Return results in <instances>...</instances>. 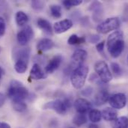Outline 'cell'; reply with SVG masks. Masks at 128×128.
<instances>
[{"label": "cell", "mask_w": 128, "mask_h": 128, "mask_svg": "<svg viewBox=\"0 0 128 128\" xmlns=\"http://www.w3.org/2000/svg\"><path fill=\"white\" fill-rule=\"evenodd\" d=\"M110 67H111L112 73L114 74V75L116 77H119L122 75L123 70H122V68H121V66L119 65V64H118L117 62H112V63H111Z\"/></svg>", "instance_id": "28"}, {"label": "cell", "mask_w": 128, "mask_h": 128, "mask_svg": "<svg viewBox=\"0 0 128 128\" xmlns=\"http://www.w3.org/2000/svg\"><path fill=\"white\" fill-rule=\"evenodd\" d=\"M74 106L77 113H82V114H86L87 112L90 111L92 107V105L90 103V101H88L86 98L76 99L74 103Z\"/></svg>", "instance_id": "10"}, {"label": "cell", "mask_w": 128, "mask_h": 128, "mask_svg": "<svg viewBox=\"0 0 128 128\" xmlns=\"http://www.w3.org/2000/svg\"><path fill=\"white\" fill-rule=\"evenodd\" d=\"M1 51H2V47L0 46V53H1Z\"/></svg>", "instance_id": "40"}, {"label": "cell", "mask_w": 128, "mask_h": 128, "mask_svg": "<svg viewBox=\"0 0 128 128\" xmlns=\"http://www.w3.org/2000/svg\"><path fill=\"white\" fill-rule=\"evenodd\" d=\"M2 74H3V70H2V68L0 67V80H1L2 77Z\"/></svg>", "instance_id": "39"}, {"label": "cell", "mask_w": 128, "mask_h": 128, "mask_svg": "<svg viewBox=\"0 0 128 128\" xmlns=\"http://www.w3.org/2000/svg\"><path fill=\"white\" fill-rule=\"evenodd\" d=\"M51 14L55 18H60L62 16V7L58 4H52L50 7Z\"/></svg>", "instance_id": "26"}, {"label": "cell", "mask_w": 128, "mask_h": 128, "mask_svg": "<svg viewBox=\"0 0 128 128\" xmlns=\"http://www.w3.org/2000/svg\"><path fill=\"white\" fill-rule=\"evenodd\" d=\"M30 77L32 80H39L46 78L47 75L38 64H34L30 70Z\"/></svg>", "instance_id": "15"}, {"label": "cell", "mask_w": 128, "mask_h": 128, "mask_svg": "<svg viewBox=\"0 0 128 128\" xmlns=\"http://www.w3.org/2000/svg\"><path fill=\"white\" fill-rule=\"evenodd\" d=\"M34 37V31L33 28L28 26H25L20 32H18L16 34L17 42L21 46H26Z\"/></svg>", "instance_id": "6"}, {"label": "cell", "mask_w": 128, "mask_h": 128, "mask_svg": "<svg viewBox=\"0 0 128 128\" xmlns=\"http://www.w3.org/2000/svg\"><path fill=\"white\" fill-rule=\"evenodd\" d=\"M85 37H79L77 34H72L68 40V44L70 45H79L86 42Z\"/></svg>", "instance_id": "24"}, {"label": "cell", "mask_w": 128, "mask_h": 128, "mask_svg": "<svg viewBox=\"0 0 128 128\" xmlns=\"http://www.w3.org/2000/svg\"><path fill=\"white\" fill-rule=\"evenodd\" d=\"M100 40V36L98 34H92L88 37V42L91 44H97Z\"/></svg>", "instance_id": "33"}, {"label": "cell", "mask_w": 128, "mask_h": 128, "mask_svg": "<svg viewBox=\"0 0 128 128\" xmlns=\"http://www.w3.org/2000/svg\"><path fill=\"white\" fill-rule=\"evenodd\" d=\"M87 122V118L85 114L77 113L73 118V123L77 127H81Z\"/></svg>", "instance_id": "23"}, {"label": "cell", "mask_w": 128, "mask_h": 128, "mask_svg": "<svg viewBox=\"0 0 128 128\" xmlns=\"http://www.w3.org/2000/svg\"><path fill=\"white\" fill-rule=\"evenodd\" d=\"M88 118L93 124L100 122L102 119L101 112L98 110H91L88 113Z\"/></svg>", "instance_id": "22"}, {"label": "cell", "mask_w": 128, "mask_h": 128, "mask_svg": "<svg viewBox=\"0 0 128 128\" xmlns=\"http://www.w3.org/2000/svg\"><path fill=\"white\" fill-rule=\"evenodd\" d=\"M82 3V0H64L63 2L64 6L68 9H70V8L74 7V6L80 5Z\"/></svg>", "instance_id": "29"}, {"label": "cell", "mask_w": 128, "mask_h": 128, "mask_svg": "<svg viewBox=\"0 0 128 128\" xmlns=\"http://www.w3.org/2000/svg\"><path fill=\"white\" fill-rule=\"evenodd\" d=\"M88 70V67L83 64L73 70L70 74V82L76 89H80L85 86Z\"/></svg>", "instance_id": "3"}, {"label": "cell", "mask_w": 128, "mask_h": 128, "mask_svg": "<svg viewBox=\"0 0 128 128\" xmlns=\"http://www.w3.org/2000/svg\"><path fill=\"white\" fill-rule=\"evenodd\" d=\"M15 20L19 26H26L27 22H28V16L25 12L20 10L16 12L15 15Z\"/></svg>", "instance_id": "20"}, {"label": "cell", "mask_w": 128, "mask_h": 128, "mask_svg": "<svg viewBox=\"0 0 128 128\" xmlns=\"http://www.w3.org/2000/svg\"><path fill=\"white\" fill-rule=\"evenodd\" d=\"M74 128V127H70V128Z\"/></svg>", "instance_id": "41"}, {"label": "cell", "mask_w": 128, "mask_h": 128, "mask_svg": "<svg viewBox=\"0 0 128 128\" xmlns=\"http://www.w3.org/2000/svg\"><path fill=\"white\" fill-rule=\"evenodd\" d=\"M6 31V23L4 20L0 16V38H2Z\"/></svg>", "instance_id": "31"}, {"label": "cell", "mask_w": 128, "mask_h": 128, "mask_svg": "<svg viewBox=\"0 0 128 128\" xmlns=\"http://www.w3.org/2000/svg\"><path fill=\"white\" fill-rule=\"evenodd\" d=\"M88 56V52L86 50H82V49H78L74 51V52L72 55L71 57V64L69 66V68L73 71V68L74 66L78 67L79 65L82 64V63L86 60Z\"/></svg>", "instance_id": "9"}, {"label": "cell", "mask_w": 128, "mask_h": 128, "mask_svg": "<svg viewBox=\"0 0 128 128\" xmlns=\"http://www.w3.org/2000/svg\"><path fill=\"white\" fill-rule=\"evenodd\" d=\"M27 68H28L27 62L24 61H21V60L16 61L15 64H14V70L18 74H24L26 71Z\"/></svg>", "instance_id": "25"}, {"label": "cell", "mask_w": 128, "mask_h": 128, "mask_svg": "<svg viewBox=\"0 0 128 128\" xmlns=\"http://www.w3.org/2000/svg\"><path fill=\"white\" fill-rule=\"evenodd\" d=\"M50 127L52 128H56L58 127V122L57 120H54V121H51L50 124Z\"/></svg>", "instance_id": "37"}, {"label": "cell", "mask_w": 128, "mask_h": 128, "mask_svg": "<svg viewBox=\"0 0 128 128\" xmlns=\"http://www.w3.org/2000/svg\"><path fill=\"white\" fill-rule=\"evenodd\" d=\"M89 10H92V19L94 22H100L104 16V8L103 4L100 2H94L91 4Z\"/></svg>", "instance_id": "11"}, {"label": "cell", "mask_w": 128, "mask_h": 128, "mask_svg": "<svg viewBox=\"0 0 128 128\" xmlns=\"http://www.w3.org/2000/svg\"><path fill=\"white\" fill-rule=\"evenodd\" d=\"M8 96L11 99L12 102L24 101V100L28 97V91L23 86L21 82L13 80L10 82Z\"/></svg>", "instance_id": "2"}, {"label": "cell", "mask_w": 128, "mask_h": 128, "mask_svg": "<svg viewBox=\"0 0 128 128\" xmlns=\"http://www.w3.org/2000/svg\"><path fill=\"white\" fill-rule=\"evenodd\" d=\"M101 116L106 122H113L118 118V112L112 107H106L101 112Z\"/></svg>", "instance_id": "17"}, {"label": "cell", "mask_w": 128, "mask_h": 128, "mask_svg": "<svg viewBox=\"0 0 128 128\" xmlns=\"http://www.w3.org/2000/svg\"><path fill=\"white\" fill-rule=\"evenodd\" d=\"M104 46H105V41H101L96 45V49L98 52L101 53L104 50Z\"/></svg>", "instance_id": "34"}, {"label": "cell", "mask_w": 128, "mask_h": 128, "mask_svg": "<svg viewBox=\"0 0 128 128\" xmlns=\"http://www.w3.org/2000/svg\"><path fill=\"white\" fill-rule=\"evenodd\" d=\"M110 98V94L106 90H101L98 92L94 97V102L96 105L101 106L106 104Z\"/></svg>", "instance_id": "19"}, {"label": "cell", "mask_w": 128, "mask_h": 128, "mask_svg": "<svg viewBox=\"0 0 128 128\" xmlns=\"http://www.w3.org/2000/svg\"><path fill=\"white\" fill-rule=\"evenodd\" d=\"M88 128H99V127L96 124H91Z\"/></svg>", "instance_id": "38"}, {"label": "cell", "mask_w": 128, "mask_h": 128, "mask_svg": "<svg viewBox=\"0 0 128 128\" xmlns=\"http://www.w3.org/2000/svg\"><path fill=\"white\" fill-rule=\"evenodd\" d=\"M13 108L18 112H23L27 109V104L24 101L13 102Z\"/></svg>", "instance_id": "27"}, {"label": "cell", "mask_w": 128, "mask_h": 128, "mask_svg": "<svg viewBox=\"0 0 128 128\" xmlns=\"http://www.w3.org/2000/svg\"><path fill=\"white\" fill-rule=\"evenodd\" d=\"M55 46V43L50 38H44L40 40L37 44V49L40 52H45L52 50Z\"/></svg>", "instance_id": "16"}, {"label": "cell", "mask_w": 128, "mask_h": 128, "mask_svg": "<svg viewBox=\"0 0 128 128\" xmlns=\"http://www.w3.org/2000/svg\"><path fill=\"white\" fill-rule=\"evenodd\" d=\"M94 70L100 80L104 83H108L112 80V74L106 62L99 61L94 64Z\"/></svg>", "instance_id": "5"}, {"label": "cell", "mask_w": 128, "mask_h": 128, "mask_svg": "<svg viewBox=\"0 0 128 128\" xmlns=\"http://www.w3.org/2000/svg\"><path fill=\"white\" fill-rule=\"evenodd\" d=\"M37 25L45 34L50 36L52 35V27L47 20L44 18H39L37 20Z\"/></svg>", "instance_id": "18"}, {"label": "cell", "mask_w": 128, "mask_h": 128, "mask_svg": "<svg viewBox=\"0 0 128 128\" xmlns=\"http://www.w3.org/2000/svg\"><path fill=\"white\" fill-rule=\"evenodd\" d=\"M113 128H128V119L127 116H121L117 118L113 121L112 123Z\"/></svg>", "instance_id": "21"}, {"label": "cell", "mask_w": 128, "mask_h": 128, "mask_svg": "<svg viewBox=\"0 0 128 128\" xmlns=\"http://www.w3.org/2000/svg\"><path fill=\"white\" fill-rule=\"evenodd\" d=\"M44 110H51L55 111L58 115H64L68 112V107L64 102L62 100H55L46 103L44 105Z\"/></svg>", "instance_id": "8"}, {"label": "cell", "mask_w": 128, "mask_h": 128, "mask_svg": "<svg viewBox=\"0 0 128 128\" xmlns=\"http://www.w3.org/2000/svg\"><path fill=\"white\" fill-rule=\"evenodd\" d=\"M124 46L125 43L122 31L117 30L110 34L107 39V49L112 58H118L123 52Z\"/></svg>", "instance_id": "1"}, {"label": "cell", "mask_w": 128, "mask_h": 128, "mask_svg": "<svg viewBox=\"0 0 128 128\" xmlns=\"http://www.w3.org/2000/svg\"><path fill=\"white\" fill-rule=\"evenodd\" d=\"M63 61V57L61 55H56L53 56L45 67L46 74H52L55 72L61 65Z\"/></svg>", "instance_id": "12"}, {"label": "cell", "mask_w": 128, "mask_h": 128, "mask_svg": "<svg viewBox=\"0 0 128 128\" xmlns=\"http://www.w3.org/2000/svg\"><path fill=\"white\" fill-rule=\"evenodd\" d=\"M81 94L84 97H90L93 94V88L92 87H90V86H88V87H86L85 89H83L82 91Z\"/></svg>", "instance_id": "32"}, {"label": "cell", "mask_w": 128, "mask_h": 128, "mask_svg": "<svg viewBox=\"0 0 128 128\" xmlns=\"http://www.w3.org/2000/svg\"><path fill=\"white\" fill-rule=\"evenodd\" d=\"M5 100H6V97L4 94L1 93L0 92V108L4 105V102H5Z\"/></svg>", "instance_id": "35"}, {"label": "cell", "mask_w": 128, "mask_h": 128, "mask_svg": "<svg viewBox=\"0 0 128 128\" xmlns=\"http://www.w3.org/2000/svg\"><path fill=\"white\" fill-rule=\"evenodd\" d=\"M72 26L73 22L69 19H64L55 22L53 25V31L56 34H62L71 28Z\"/></svg>", "instance_id": "13"}, {"label": "cell", "mask_w": 128, "mask_h": 128, "mask_svg": "<svg viewBox=\"0 0 128 128\" xmlns=\"http://www.w3.org/2000/svg\"><path fill=\"white\" fill-rule=\"evenodd\" d=\"M108 101L112 108L115 110H122L126 106L127 97L124 93H116L110 96Z\"/></svg>", "instance_id": "7"}, {"label": "cell", "mask_w": 128, "mask_h": 128, "mask_svg": "<svg viewBox=\"0 0 128 128\" xmlns=\"http://www.w3.org/2000/svg\"><path fill=\"white\" fill-rule=\"evenodd\" d=\"M31 4H32V8L36 10H40L44 8V3L43 2H41V1L34 0V1L32 2Z\"/></svg>", "instance_id": "30"}, {"label": "cell", "mask_w": 128, "mask_h": 128, "mask_svg": "<svg viewBox=\"0 0 128 128\" xmlns=\"http://www.w3.org/2000/svg\"><path fill=\"white\" fill-rule=\"evenodd\" d=\"M0 128H11L10 125L6 122H0Z\"/></svg>", "instance_id": "36"}, {"label": "cell", "mask_w": 128, "mask_h": 128, "mask_svg": "<svg viewBox=\"0 0 128 128\" xmlns=\"http://www.w3.org/2000/svg\"><path fill=\"white\" fill-rule=\"evenodd\" d=\"M121 26L118 17H110L100 22L97 26V31L100 34H107L112 31L117 30Z\"/></svg>", "instance_id": "4"}, {"label": "cell", "mask_w": 128, "mask_h": 128, "mask_svg": "<svg viewBox=\"0 0 128 128\" xmlns=\"http://www.w3.org/2000/svg\"><path fill=\"white\" fill-rule=\"evenodd\" d=\"M31 50L28 47L26 48H16L14 50L13 56L15 61L21 60L28 63L30 57Z\"/></svg>", "instance_id": "14"}]
</instances>
